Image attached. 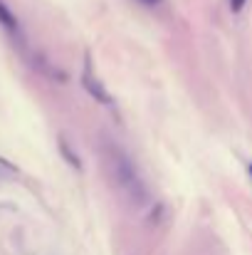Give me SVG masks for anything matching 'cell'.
Masks as SVG:
<instances>
[{
  "label": "cell",
  "mask_w": 252,
  "mask_h": 255,
  "mask_svg": "<svg viewBox=\"0 0 252 255\" xmlns=\"http://www.w3.org/2000/svg\"><path fill=\"white\" fill-rule=\"evenodd\" d=\"M82 85L84 89L99 102V104H111V94L101 87L99 82V77L91 72V62H89V57H86V62H84V72H82Z\"/></svg>",
  "instance_id": "obj_2"
},
{
  "label": "cell",
  "mask_w": 252,
  "mask_h": 255,
  "mask_svg": "<svg viewBox=\"0 0 252 255\" xmlns=\"http://www.w3.org/2000/svg\"><path fill=\"white\" fill-rule=\"evenodd\" d=\"M248 171H250V176H252V164H250V166H248Z\"/></svg>",
  "instance_id": "obj_7"
},
{
  "label": "cell",
  "mask_w": 252,
  "mask_h": 255,
  "mask_svg": "<svg viewBox=\"0 0 252 255\" xmlns=\"http://www.w3.org/2000/svg\"><path fill=\"white\" fill-rule=\"evenodd\" d=\"M60 149H62V154L67 156V161H70V164H72L75 169H80V166H82V164H80V159H77V154H72V151H70L67 141H60Z\"/></svg>",
  "instance_id": "obj_4"
},
{
  "label": "cell",
  "mask_w": 252,
  "mask_h": 255,
  "mask_svg": "<svg viewBox=\"0 0 252 255\" xmlns=\"http://www.w3.org/2000/svg\"><path fill=\"white\" fill-rule=\"evenodd\" d=\"M141 2H144V5H159L161 0H141Z\"/></svg>",
  "instance_id": "obj_6"
},
{
  "label": "cell",
  "mask_w": 252,
  "mask_h": 255,
  "mask_svg": "<svg viewBox=\"0 0 252 255\" xmlns=\"http://www.w3.org/2000/svg\"><path fill=\"white\" fill-rule=\"evenodd\" d=\"M245 2H248V0H230V10H233V12H240V10L245 7Z\"/></svg>",
  "instance_id": "obj_5"
},
{
  "label": "cell",
  "mask_w": 252,
  "mask_h": 255,
  "mask_svg": "<svg viewBox=\"0 0 252 255\" xmlns=\"http://www.w3.org/2000/svg\"><path fill=\"white\" fill-rule=\"evenodd\" d=\"M101 159L109 178L114 181V186L134 203V206H144L149 201V191L144 186V178L139 176V171L134 166V161L129 159V154L116 146L114 141H104L101 144Z\"/></svg>",
  "instance_id": "obj_1"
},
{
  "label": "cell",
  "mask_w": 252,
  "mask_h": 255,
  "mask_svg": "<svg viewBox=\"0 0 252 255\" xmlns=\"http://www.w3.org/2000/svg\"><path fill=\"white\" fill-rule=\"evenodd\" d=\"M0 25L12 35V37H20V25H17V17L7 10V5L0 0Z\"/></svg>",
  "instance_id": "obj_3"
}]
</instances>
